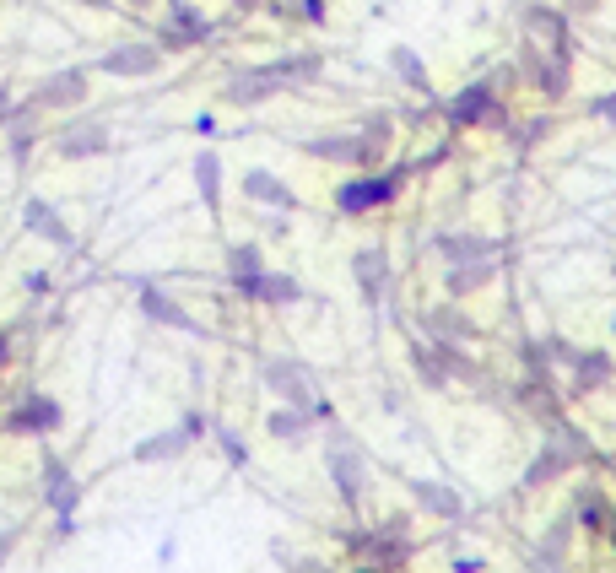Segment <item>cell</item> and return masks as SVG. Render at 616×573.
<instances>
[{"mask_svg":"<svg viewBox=\"0 0 616 573\" xmlns=\"http://www.w3.org/2000/svg\"><path fill=\"white\" fill-rule=\"evenodd\" d=\"M406 173H411V168H390V173L373 168V173H357V179L336 184V211H341V217H368V211L390 206L395 190L406 184Z\"/></svg>","mask_w":616,"mask_h":573,"instance_id":"obj_1","label":"cell"},{"mask_svg":"<svg viewBox=\"0 0 616 573\" xmlns=\"http://www.w3.org/2000/svg\"><path fill=\"white\" fill-rule=\"evenodd\" d=\"M163 11L168 17H157V38H152L163 55H179V49H195L211 38V17L190 0H163Z\"/></svg>","mask_w":616,"mask_h":573,"instance_id":"obj_2","label":"cell"},{"mask_svg":"<svg viewBox=\"0 0 616 573\" xmlns=\"http://www.w3.org/2000/svg\"><path fill=\"white\" fill-rule=\"evenodd\" d=\"M28 103L38 114H60V109H82V103H92V71H82V65H65V71H49L44 82H38L28 92Z\"/></svg>","mask_w":616,"mask_h":573,"instance_id":"obj_3","label":"cell"},{"mask_svg":"<svg viewBox=\"0 0 616 573\" xmlns=\"http://www.w3.org/2000/svg\"><path fill=\"white\" fill-rule=\"evenodd\" d=\"M92 71L119 76V82H146V76L163 71V49H157L152 38H136V44H114V49H103V55L92 60Z\"/></svg>","mask_w":616,"mask_h":573,"instance_id":"obj_4","label":"cell"},{"mask_svg":"<svg viewBox=\"0 0 616 573\" xmlns=\"http://www.w3.org/2000/svg\"><path fill=\"white\" fill-rule=\"evenodd\" d=\"M109 119H92V114H82V119H71V125H60L55 136H49V146H55V157L60 163H87V157H103L109 152Z\"/></svg>","mask_w":616,"mask_h":573,"instance_id":"obj_5","label":"cell"},{"mask_svg":"<svg viewBox=\"0 0 616 573\" xmlns=\"http://www.w3.org/2000/svg\"><path fill=\"white\" fill-rule=\"evenodd\" d=\"M281 87L287 82L276 76V65H244V71H233L222 82V103H233V109H260V103H271Z\"/></svg>","mask_w":616,"mask_h":573,"instance_id":"obj_6","label":"cell"},{"mask_svg":"<svg viewBox=\"0 0 616 573\" xmlns=\"http://www.w3.org/2000/svg\"><path fill=\"white\" fill-rule=\"evenodd\" d=\"M60 422H65V406L55 395H28V401H17L6 417H0V428L28 433V438H49V433H60Z\"/></svg>","mask_w":616,"mask_h":573,"instance_id":"obj_7","label":"cell"},{"mask_svg":"<svg viewBox=\"0 0 616 573\" xmlns=\"http://www.w3.org/2000/svg\"><path fill=\"white\" fill-rule=\"evenodd\" d=\"M260 379L271 384V390L281 395L287 406H303L308 417H314V406H319V390L308 384V373L292 363V357H271V363H260Z\"/></svg>","mask_w":616,"mask_h":573,"instance_id":"obj_8","label":"cell"},{"mask_svg":"<svg viewBox=\"0 0 616 573\" xmlns=\"http://www.w3.org/2000/svg\"><path fill=\"white\" fill-rule=\"evenodd\" d=\"M325 465H330V476H336L341 498L346 503H363V492H368V465H363V455H357L352 444H330Z\"/></svg>","mask_w":616,"mask_h":573,"instance_id":"obj_9","label":"cell"},{"mask_svg":"<svg viewBox=\"0 0 616 573\" xmlns=\"http://www.w3.org/2000/svg\"><path fill=\"white\" fill-rule=\"evenodd\" d=\"M352 276H357L363 303H373V309L390 298V255H384V249H357V255H352Z\"/></svg>","mask_w":616,"mask_h":573,"instance_id":"obj_10","label":"cell"},{"mask_svg":"<svg viewBox=\"0 0 616 573\" xmlns=\"http://www.w3.org/2000/svg\"><path fill=\"white\" fill-rule=\"evenodd\" d=\"M82 498H87V492L71 476V465L55 460V455H44V503H49V509H55V514H76V509H82Z\"/></svg>","mask_w":616,"mask_h":573,"instance_id":"obj_11","label":"cell"},{"mask_svg":"<svg viewBox=\"0 0 616 573\" xmlns=\"http://www.w3.org/2000/svg\"><path fill=\"white\" fill-rule=\"evenodd\" d=\"M22 228H28L33 238H44V244H55V249H76V238H71V222H65L60 211L44 201V195H33V201L22 206Z\"/></svg>","mask_w":616,"mask_h":573,"instance_id":"obj_12","label":"cell"},{"mask_svg":"<svg viewBox=\"0 0 616 573\" xmlns=\"http://www.w3.org/2000/svg\"><path fill=\"white\" fill-rule=\"evenodd\" d=\"M136 303H141V314L152 319V325H168V330H200L195 319H190V309H184L179 298H168V292L157 287V282H141Z\"/></svg>","mask_w":616,"mask_h":573,"instance_id":"obj_13","label":"cell"},{"mask_svg":"<svg viewBox=\"0 0 616 573\" xmlns=\"http://www.w3.org/2000/svg\"><path fill=\"white\" fill-rule=\"evenodd\" d=\"M190 179H195L200 206H206L211 217H222V157L211 152V146H200V152L190 157Z\"/></svg>","mask_w":616,"mask_h":573,"instance_id":"obj_14","label":"cell"},{"mask_svg":"<svg viewBox=\"0 0 616 573\" xmlns=\"http://www.w3.org/2000/svg\"><path fill=\"white\" fill-rule=\"evenodd\" d=\"M244 195H249L254 206H276L281 217H287V211H298V195H292L271 168H249V173H244Z\"/></svg>","mask_w":616,"mask_h":573,"instance_id":"obj_15","label":"cell"},{"mask_svg":"<svg viewBox=\"0 0 616 573\" xmlns=\"http://www.w3.org/2000/svg\"><path fill=\"white\" fill-rule=\"evenodd\" d=\"M260 276H265L260 244H233V249H227V282L244 292V298H254V292H260Z\"/></svg>","mask_w":616,"mask_h":573,"instance_id":"obj_16","label":"cell"},{"mask_svg":"<svg viewBox=\"0 0 616 573\" xmlns=\"http://www.w3.org/2000/svg\"><path fill=\"white\" fill-rule=\"evenodd\" d=\"M190 444H195V438H190V428H184V422H179V428H168V433H152V438H141V444L130 449V460H136V465H163V460H179Z\"/></svg>","mask_w":616,"mask_h":573,"instance_id":"obj_17","label":"cell"},{"mask_svg":"<svg viewBox=\"0 0 616 573\" xmlns=\"http://www.w3.org/2000/svg\"><path fill=\"white\" fill-rule=\"evenodd\" d=\"M492 109H498L492 82H476V87H465V92H454V98H449V119H454V125H487Z\"/></svg>","mask_w":616,"mask_h":573,"instance_id":"obj_18","label":"cell"},{"mask_svg":"<svg viewBox=\"0 0 616 573\" xmlns=\"http://www.w3.org/2000/svg\"><path fill=\"white\" fill-rule=\"evenodd\" d=\"M303 152L319 157V163L357 168V163H363V136H314V141H303Z\"/></svg>","mask_w":616,"mask_h":573,"instance_id":"obj_19","label":"cell"},{"mask_svg":"<svg viewBox=\"0 0 616 573\" xmlns=\"http://www.w3.org/2000/svg\"><path fill=\"white\" fill-rule=\"evenodd\" d=\"M411 363H417V379L427 384V390H444V384H449V357H444V346L411 341Z\"/></svg>","mask_w":616,"mask_h":573,"instance_id":"obj_20","label":"cell"},{"mask_svg":"<svg viewBox=\"0 0 616 573\" xmlns=\"http://www.w3.org/2000/svg\"><path fill=\"white\" fill-rule=\"evenodd\" d=\"M438 255L449 265H465V260H492V244L481 233H444L438 238Z\"/></svg>","mask_w":616,"mask_h":573,"instance_id":"obj_21","label":"cell"},{"mask_svg":"<svg viewBox=\"0 0 616 573\" xmlns=\"http://www.w3.org/2000/svg\"><path fill=\"white\" fill-rule=\"evenodd\" d=\"M298 298H303V287H298V276H287V271H265L260 292H254V303H271V309H287V303H298Z\"/></svg>","mask_w":616,"mask_h":573,"instance_id":"obj_22","label":"cell"},{"mask_svg":"<svg viewBox=\"0 0 616 573\" xmlns=\"http://www.w3.org/2000/svg\"><path fill=\"white\" fill-rule=\"evenodd\" d=\"M411 492H417V503H422V509H433L438 519H460L465 514V498H454L444 482H411Z\"/></svg>","mask_w":616,"mask_h":573,"instance_id":"obj_23","label":"cell"},{"mask_svg":"<svg viewBox=\"0 0 616 573\" xmlns=\"http://www.w3.org/2000/svg\"><path fill=\"white\" fill-rule=\"evenodd\" d=\"M390 71H395L411 92H427V87H433V82H427V65L417 60V49H406V44L390 49Z\"/></svg>","mask_w":616,"mask_h":573,"instance_id":"obj_24","label":"cell"},{"mask_svg":"<svg viewBox=\"0 0 616 573\" xmlns=\"http://www.w3.org/2000/svg\"><path fill=\"white\" fill-rule=\"evenodd\" d=\"M444 282H449L454 298H465V292H476V287H487V282H492V260H465V265H454Z\"/></svg>","mask_w":616,"mask_h":573,"instance_id":"obj_25","label":"cell"},{"mask_svg":"<svg viewBox=\"0 0 616 573\" xmlns=\"http://www.w3.org/2000/svg\"><path fill=\"white\" fill-rule=\"evenodd\" d=\"M319 71H325V60L314 55V49H303V55H287V60H276V76L281 82H319Z\"/></svg>","mask_w":616,"mask_h":573,"instance_id":"obj_26","label":"cell"},{"mask_svg":"<svg viewBox=\"0 0 616 573\" xmlns=\"http://www.w3.org/2000/svg\"><path fill=\"white\" fill-rule=\"evenodd\" d=\"M271 438H287V444H298V438H308V428H314V417H308L303 406H292V411H271Z\"/></svg>","mask_w":616,"mask_h":573,"instance_id":"obj_27","label":"cell"},{"mask_svg":"<svg viewBox=\"0 0 616 573\" xmlns=\"http://www.w3.org/2000/svg\"><path fill=\"white\" fill-rule=\"evenodd\" d=\"M422 325H427V336H433L438 346H449L454 336H471V319H460L454 309H433V314L422 319Z\"/></svg>","mask_w":616,"mask_h":573,"instance_id":"obj_28","label":"cell"},{"mask_svg":"<svg viewBox=\"0 0 616 573\" xmlns=\"http://www.w3.org/2000/svg\"><path fill=\"white\" fill-rule=\"evenodd\" d=\"M573 363H579V384H573V390H595V384H611V357L606 352H584V357H573Z\"/></svg>","mask_w":616,"mask_h":573,"instance_id":"obj_29","label":"cell"},{"mask_svg":"<svg viewBox=\"0 0 616 573\" xmlns=\"http://www.w3.org/2000/svg\"><path fill=\"white\" fill-rule=\"evenodd\" d=\"M217 444H222V455L233 465H249V449H244V438H238L233 428H217Z\"/></svg>","mask_w":616,"mask_h":573,"instance_id":"obj_30","label":"cell"},{"mask_svg":"<svg viewBox=\"0 0 616 573\" xmlns=\"http://www.w3.org/2000/svg\"><path fill=\"white\" fill-rule=\"evenodd\" d=\"M292 17H298V22H325V0H292Z\"/></svg>","mask_w":616,"mask_h":573,"instance_id":"obj_31","label":"cell"},{"mask_svg":"<svg viewBox=\"0 0 616 573\" xmlns=\"http://www.w3.org/2000/svg\"><path fill=\"white\" fill-rule=\"evenodd\" d=\"M600 514H606V498H600V492H584L579 519H584V525H600Z\"/></svg>","mask_w":616,"mask_h":573,"instance_id":"obj_32","label":"cell"},{"mask_svg":"<svg viewBox=\"0 0 616 573\" xmlns=\"http://www.w3.org/2000/svg\"><path fill=\"white\" fill-rule=\"evenodd\" d=\"M17 109H22V103H11V87L0 82V125H11V119H17Z\"/></svg>","mask_w":616,"mask_h":573,"instance_id":"obj_33","label":"cell"},{"mask_svg":"<svg viewBox=\"0 0 616 573\" xmlns=\"http://www.w3.org/2000/svg\"><path fill=\"white\" fill-rule=\"evenodd\" d=\"M17 541H22V536H17V530H0V568H6V563H11V552H17Z\"/></svg>","mask_w":616,"mask_h":573,"instance_id":"obj_34","label":"cell"},{"mask_svg":"<svg viewBox=\"0 0 616 573\" xmlns=\"http://www.w3.org/2000/svg\"><path fill=\"white\" fill-rule=\"evenodd\" d=\"M595 114H600V119H616V92H606V98H595Z\"/></svg>","mask_w":616,"mask_h":573,"instance_id":"obj_35","label":"cell"},{"mask_svg":"<svg viewBox=\"0 0 616 573\" xmlns=\"http://www.w3.org/2000/svg\"><path fill=\"white\" fill-rule=\"evenodd\" d=\"M28 292L38 298V292H49V271H28Z\"/></svg>","mask_w":616,"mask_h":573,"instance_id":"obj_36","label":"cell"},{"mask_svg":"<svg viewBox=\"0 0 616 573\" xmlns=\"http://www.w3.org/2000/svg\"><path fill=\"white\" fill-rule=\"evenodd\" d=\"M292 573H330V568H319V563H308V557H292V563H287Z\"/></svg>","mask_w":616,"mask_h":573,"instance_id":"obj_37","label":"cell"},{"mask_svg":"<svg viewBox=\"0 0 616 573\" xmlns=\"http://www.w3.org/2000/svg\"><path fill=\"white\" fill-rule=\"evenodd\" d=\"M454 573H481V557H454Z\"/></svg>","mask_w":616,"mask_h":573,"instance_id":"obj_38","label":"cell"},{"mask_svg":"<svg viewBox=\"0 0 616 573\" xmlns=\"http://www.w3.org/2000/svg\"><path fill=\"white\" fill-rule=\"evenodd\" d=\"M76 6H87V11H114V0H76Z\"/></svg>","mask_w":616,"mask_h":573,"instance_id":"obj_39","label":"cell"},{"mask_svg":"<svg viewBox=\"0 0 616 573\" xmlns=\"http://www.w3.org/2000/svg\"><path fill=\"white\" fill-rule=\"evenodd\" d=\"M6 363H11V336L0 330V368H6Z\"/></svg>","mask_w":616,"mask_h":573,"instance_id":"obj_40","label":"cell"},{"mask_svg":"<svg viewBox=\"0 0 616 573\" xmlns=\"http://www.w3.org/2000/svg\"><path fill=\"white\" fill-rule=\"evenodd\" d=\"M357 573H390V568H379V563H363V568H357Z\"/></svg>","mask_w":616,"mask_h":573,"instance_id":"obj_41","label":"cell"},{"mask_svg":"<svg viewBox=\"0 0 616 573\" xmlns=\"http://www.w3.org/2000/svg\"><path fill=\"white\" fill-rule=\"evenodd\" d=\"M125 6H141L146 11V6H157V0H125Z\"/></svg>","mask_w":616,"mask_h":573,"instance_id":"obj_42","label":"cell"},{"mask_svg":"<svg viewBox=\"0 0 616 573\" xmlns=\"http://www.w3.org/2000/svg\"><path fill=\"white\" fill-rule=\"evenodd\" d=\"M611 541H616V519H611Z\"/></svg>","mask_w":616,"mask_h":573,"instance_id":"obj_43","label":"cell"},{"mask_svg":"<svg viewBox=\"0 0 616 573\" xmlns=\"http://www.w3.org/2000/svg\"><path fill=\"white\" fill-rule=\"evenodd\" d=\"M573 6H584V0H573Z\"/></svg>","mask_w":616,"mask_h":573,"instance_id":"obj_44","label":"cell"}]
</instances>
